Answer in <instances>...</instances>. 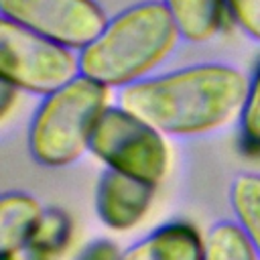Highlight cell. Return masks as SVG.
<instances>
[{"mask_svg": "<svg viewBox=\"0 0 260 260\" xmlns=\"http://www.w3.org/2000/svg\"><path fill=\"white\" fill-rule=\"evenodd\" d=\"M248 91L250 79L238 67L195 63L120 89L118 104L165 136H201L240 120Z\"/></svg>", "mask_w": 260, "mask_h": 260, "instance_id": "obj_1", "label": "cell"}, {"mask_svg": "<svg viewBox=\"0 0 260 260\" xmlns=\"http://www.w3.org/2000/svg\"><path fill=\"white\" fill-rule=\"evenodd\" d=\"M181 39L167 4L146 0L108 18L102 32L79 51V69L110 89H124L150 77Z\"/></svg>", "mask_w": 260, "mask_h": 260, "instance_id": "obj_2", "label": "cell"}, {"mask_svg": "<svg viewBox=\"0 0 260 260\" xmlns=\"http://www.w3.org/2000/svg\"><path fill=\"white\" fill-rule=\"evenodd\" d=\"M112 89L79 73L43 98L28 124V152L49 169L69 167L87 150L93 130L110 104Z\"/></svg>", "mask_w": 260, "mask_h": 260, "instance_id": "obj_3", "label": "cell"}, {"mask_svg": "<svg viewBox=\"0 0 260 260\" xmlns=\"http://www.w3.org/2000/svg\"><path fill=\"white\" fill-rule=\"evenodd\" d=\"M89 150L106 165V169L150 185H158L171 167L165 134L120 104L110 106L100 118Z\"/></svg>", "mask_w": 260, "mask_h": 260, "instance_id": "obj_4", "label": "cell"}, {"mask_svg": "<svg viewBox=\"0 0 260 260\" xmlns=\"http://www.w3.org/2000/svg\"><path fill=\"white\" fill-rule=\"evenodd\" d=\"M81 73L79 53L6 18L0 20V75L20 91L49 95Z\"/></svg>", "mask_w": 260, "mask_h": 260, "instance_id": "obj_5", "label": "cell"}, {"mask_svg": "<svg viewBox=\"0 0 260 260\" xmlns=\"http://www.w3.org/2000/svg\"><path fill=\"white\" fill-rule=\"evenodd\" d=\"M2 18L73 51L87 47L108 16L95 0H0Z\"/></svg>", "mask_w": 260, "mask_h": 260, "instance_id": "obj_6", "label": "cell"}, {"mask_svg": "<svg viewBox=\"0 0 260 260\" xmlns=\"http://www.w3.org/2000/svg\"><path fill=\"white\" fill-rule=\"evenodd\" d=\"M156 185L106 169L95 187V213L114 232H128L138 225L152 201Z\"/></svg>", "mask_w": 260, "mask_h": 260, "instance_id": "obj_7", "label": "cell"}, {"mask_svg": "<svg viewBox=\"0 0 260 260\" xmlns=\"http://www.w3.org/2000/svg\"><path fill=\"white\" fill-rule=\"evenodd\" d=\"M205 238L187 221H171L138 240L122 260H203Z\"/></svg>", "mask_w": 260, "mask_h": 260, "instance_id": "obj_8", "label": "cell"}, {"mask_svg": "<svg viewBox=\"0 0 260 260\" xmlns=\"http://www.w3.org/2000/svg\"><path fill=\"white\" fill-rule=\"evenodd\" d=\"M71 234L73 225L63 209H45L30 240L0 254V260H59L71 242Z\"/></svg>", "mask_w": 260, "mask_h": 260, "instance_id": "obj_9", "label": "cell"}, {"mask_svg": "<svg viewBox=\"0 0 260 260\" xmlns=\"http://www.w3.org/2000/svg\"><path fill=\"white\" fill-rule=\"evenodd\" d=\"M43 213V205L32 195L4 193L0 199V254L30 240Z\"/></svg>", "mask_w": 260, "mask_h": 260, "instance_id": "obj_10", "label": "cell"}, {"mask_svg": "<svg viewBox=\"0 0 260 260\" xmlns=\"http://www.w3.org/2000/svg\"><path fill=\"white\" fill-rule=\"evenodd\" d=\"M171 10L181 37L191 43L211 41L225 16L223 0H162Z\"/></svg>", "mask_w": 260, "mask_h": 260, "instance_id": "obj_11", "label": "cell"}, {"mask_svg": "<svg viewBox=\"0 0 260 260\" xmlns=\"http://www.w3.org/2000/svg\"><path fill=\"white\" fill-rule=\"evenodd\" d=\"M230 205L236 223L244 230L260 256V173H238L230 185Z\"/></svg>", "mask_w": 260, "mask_h": 260, "instance_id": "obj_12", "label": "cell"}, {"mask_svg": "<svg viewBox=\"0 0 260 260\" xmlns=\"http://www.w3.org/2000/svg\"><path fill=\"white\" fill-rule=\"evenodd\" d=\"M203 260H260V256L244 230L236 221L223 219L207 232Z\"/></svg>", "mask_w": 260, "mask_h": 260, "instance_id": "obj_13", "label": "cell"}, {"mask_svg": "<svg viewBox=\"0 0 260 260\" xmlns=\"http://www.w3.org/2000/svg\"><path fill=\"white\" fill-rule=\"evenodd\" d=\"M242 144L250 152H260V67L250 79L246 108L240 118Z\"/></svg>", "mask_w": 260, "mask_h": 260, "instance_id": "obj_14", "label": "cell"}, {"mask_svg": "<svg viewBox=\"0 0 260 260\" xmlns=\"http://www.w3.org/2000/svg\"><path fill=\"white\" fill-rule=\"evenodd\" d=\"M225 12L244 35L260 43V0H223Z\"/></svg>", "mask_w": 260, "mask_h": 260, "instance_id": "obj_15", "label": "cell"}, {"mask_svg": "<svg viewBox=\"0 0 260 260\" xmlns=\"http://www.w3.org/2000/svg\"><path fill=\"white\" fill-rule=\"evenodd\" d=\"M77 260H122V252L110 240H95L81 250Z\"/></svg>", "mask_w": 260, "mask_h": 260, "instance_id": "obj_16", "label": "cell"}, {"mask_svg": "<svg viewBox=\"0 0 260 260\" xmlns=\"http://www.w3.org/2000/svg\"><path fill=\"white\" fill-rule=\"evenodd\" d=\"M18 87L8 83V81H0V118L6 120L12 112V108L18 104Z\"/></svg>", "mask_w": 260, "mask_h": 260, "instance_id": "obj_17", "label": "cell"}]
</instances>
